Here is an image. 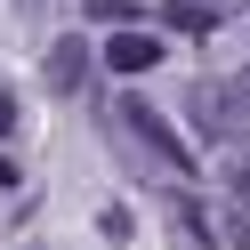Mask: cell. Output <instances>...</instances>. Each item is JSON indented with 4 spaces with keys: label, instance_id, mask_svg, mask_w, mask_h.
I'll list each match as a JSON object with an SVG mask.
<instances>
[{
    "label": "cell",
    "instance_id": "obj_1",
    "mask_svg": "<svg viewBox=\"0 0 250 250\" xmlns=\"http://www.w3.org/2000/svg\"><path fill=\"white\" fill-rule=\"evenodd\" d=\"M121 129H129L137 146L153 153V169H169V178H194V146L169 129V113H162V105H146V97H121Z\"/></svg>",
    "mask_w": 250,
    "mask_h": 250
},
{
    "label": "cell",
    "instance_id": "obj_8",
    "mask_svg": "<svg viewBox=\"0 0 250 250\" xmlns=\"http://www.w3.org/2000/svg\"><path fill=\"white\" fill-rule=\"evenodd\" d=\"M226 89H234V105H242V121H250V73H234Z\"/></svg>",
    "mask_w": 250,
    "mask_h": 250
},
{
    "label": "cell",
    "instance_id": "obj_10",
    "mask_svg": "<svg viewBox=\"0 0 250 250\" xmlns=\"http://www.w3.org/2000/svg\"><path fill=\"white\" fill-rule=\"evenodd\" d=\"M24 8H33V0H24Z\"/></svg>",
    "mask_w": 250,
    "mask_h": 250
},
{
    "label": "cell",
    "instance_id": "obj_3",
    "mask_svg": "<svg viewBox=\"0 0 250 250\" xmlns=\"http://www.w3.org/2000/svg\"><path fill=\"white\" fill-rule=\"evenodd\" d=\"M105 65H113V73H153V65H162V41H153V33H129V24H121V33L105 41Z\"/></svg>",
    "mask_w": 250,
    "mask_h": 250
},
{
    "label": "cell",
    "instance_id": "obj_9",
    "mask_svg": "<svg viewBox=\"0 0 250 250\" xmlns=\"http://www.w3.org/2000/svg\"><path fill=\"white\" fill-rule=\"evenodd\" d=\"M17 129V97H8V89H0V137Z\"/></svg>",
    "mask_w": 250,
    "mask_h": 250
},
{
    "label": "cell",
    "instance_id": "obj_4",
    "mask_svg": "<svg viewBox=\"0 0 250 250\" xmlns=\"http://www.w3.org/2000/svg\"><path fill=\"white\" fill-rule=\"evenodd\" d=\"M81 81H89V49H81V41H57V49H49V89L65 97V89H81Z\"/></svg>",
    "mask_w": 250,
    "mask_h": 250
},
{
    "label": "cell",
    "instance_id": "obj_6",
    "mask_svg": "<svg viewBox=\"0 0 250 250\" xmlns=\"http://www.w3.org/2000/svg\"><path fill=\"white\" fill-rule=\"evenodd\" d=\"M226 194H234V210H250V153L226 162Z\"/></svg>",
    "mask_w": 250,
    "mask_h": 250
},
{
    "label": "cell",
    "instance_id": "obj_2",
    "mask_svg": "<svg viewBox=\"0 0 250 250\" xmlns=\"http://www.w3.org/2000/svg\"><path fill=\"white\" fill-rule=\"evenodd\" d=\"M186 105H194V129H202V137H242V129H250L242 105H234V89H194Z\"/></svg>",
    "mask_w": 250,
    "mask_h": 250
},
{
    "label": "cell",
    "instance_id": "obj_5",
    "mask_svg": "<svg viewBox=\"0 0 250 250\" xmlns=\"http://www.w3.org/2000/svg\"><path fill=\"white\" fill-rule=\"evenodd\" d=\"M162 24H169V33H210V24H218V0H169Z\"/></svg>",
    "mask_w": 250,
    "mask_h": 250
},
{
    "label": "cell",
    "instance_id": "obj_7",
    "mask_svg": "<svg viewBox=\"0 0 250 250\" xmlns=\"http://www.w3.org/2000/svg\"><path fill=\"white\" fill-rule=\"evenodd\" d=\"M137 0H89V24H129Z\"/></svg>",
    "mask_w": 250,
    "mask_h": 250
}]
</instances>
